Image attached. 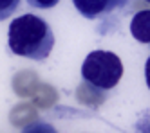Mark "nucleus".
I'll use <instances>...</instances> for the list:
<instances>
[{"mask_svg": "<svg viewBox=\"0 0 150 133\" xmlns=\"http://www.w3.org/2000/svg\"><path fill=\"white\" fill-rule=\"evenodd\" d=\"M128 0H72L78 13L87 20H98L127 6Z\"/></svg>", "mask_w": 150, "mask_h": 133, "instance_id": "obj_3", "label": "nucleus"}, {"mask_svg": "<svg viewBox=\"0 0 150 133\" xmlns=\"http://www.w3.org/2000/svg\"><path fill=\"white\" fill-rule=\"evenodd\" d=\"M9 49L16 56L44 61L54 47V32L44 18L25 13L11 22L7 32Z\"/></svg>", "mask_w": 150, "mask_h": 133, "instance_id": "obj_1", "label": "nucleus"}, {"mask_svg": "<svg viewBox=\"0 0 150 133\" xmlns=\"http://www.w3.org/2000/svg\"><path fill=\"white\" fill-rule=\"evenodd\" d=\"M22 0H0V22L7 20L20 7Z\"/></svg>", "mask_w": 150, "mask_h": 133, "instance_id": "obj_5", "label": "nucleus"}, {"mask_svg": "<svg viewBox=\"0 0 150 133\" xmlns=\"http://www.w3.org/2000/svg\"><path fill=\"white\" fill-rule=\"evenodd\" d=\"M145 81H146V86L150 90V56L146 58V63H145Z\"/></svg>", "mask_w": 150, "mask_h": 133, "instance_id": "obj_7", "label": "nucleus"}, {"mask_svg": "<svg viewBox=\"0 0 150 133\" xmlns=\"http://www.w3.org/2000/svg\"><path fill=\"white\" fill-rule=\"evenodd\" d=\"M130 34L139 43L150 45V9L137 11L130 20Z\"/></svg>", "mask_w": 150, "mask_h": 133, "instance_id": "obj_4", "label": "nucleus"}, {"mask_svg": "<svg viewBox=\"0 0 150 133\" xmlns=\"http://www.w3.org/2000/svg\"><path fill=\"white\" fill-rule=\"evenodd\" d=\"M146 2H150V0H146Z\"/></svg>", "mask_w": 150, "mask_h": 133, "instance_id": "obj_8", "label": "nucleus"}, {"mask_svg": "<svg viewBox=\"0 0 150 133\" xmlns=\"http://www.w3.org/2000/svg\"><path fill=\"white\" fill-rule=\"evenodd\" d=\"M60 0H27V4L31 7H36V9H51L54 7Z\"/></svg>", "mask_w": 150, "mask_h": 133, "instance_id": "obj_6", "label": "nucleus"}, {"mask_svg": "<svg viewBox=\"0 0 150 133\" xmlns=\"http://www.w3.org/2000/svg\"><path fill=\"white\" fill-rule=\"evenodd\" d=\"M123 76V63L120 56L109 50H92L83 60L81 77L96 90H112Z\"/></svg>", "mask_w": 150, "mask_h": 133, "instance_id": "obj_2", "label": "nucleus"}]
</instances>
